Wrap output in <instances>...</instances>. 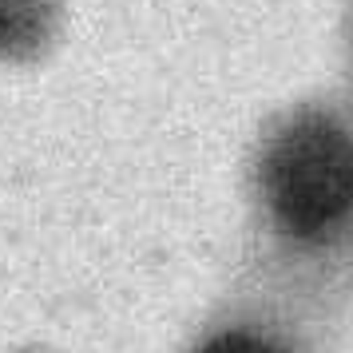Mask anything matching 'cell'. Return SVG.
I'll return each instance as SVG.
<instances>
[{
    "label": "cell",
    "instance_id": "3957f363",
    "mask_svg": "<svg viewBox=\"0 0 353 353\" xmlns=\"http://www.w3.org/2000/svg\"><path fill=\"white\" fill-rule=\"evenodd\" d=\"M194 353H294V350L282 337L266 334V330L230 325V330H214L210 337H203Z\"/></svg>",
    "mask_w": 353,
    "mask_h": 353
},
{
    "label": "cell",
    "instance_id": "6da1fadb",
    "mask_svg": "<svg viewBox=\"0 0 353 353\" xmlns=\"http://www.w3.org/2000/svg\"><path fill=\"white\" fill-rule=\"evenodd\" d=\"M258 199L282 239H341L353 226V128L321 108L290 115L262 147Z\"/></svg>",
    "mask_w": 353,
    "mask_h": 353
},
{
    "label": "cell",
    "instance_id": "7a4b0ae2",
    "mask_svg": "<svg viewBox=\"0 0 353 353\" xmlns=\"http://www.w3.org/2000/svg\"><path fill=\"white\" fill-rule=\"evenodd\" d=\"M60 0H0V56L32 60L52 44Z\"/></svg>",
    "mask_w": 353,
    "mask_h": 353
}]
</instances>
